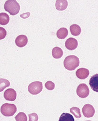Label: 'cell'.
I'll list each match as a JSON object with an SVG mask.
<instances>
[{
	"label": "cell",
	"mask_w": 98,
	"mask_h": 121,
	"mask_svg": "<svg viewBox=\"0 0 98 121\" xmlns=\"http://www.w3.org/2000/svg\"><path fill=\"white\" fill-rule=\"evenodd\" d=\"M10 86V83L8 80L3 78L0 79V92H1L4 89Z\"/></svg>",
	"instance_id": "18"
},
{
	"label": "cell",
	"mask_w": 98,
	"mask_h": 121,
	"mask_svg": "<svg viewBox=\"0 0 98 121\" xmlns=\"http://www.w3.org/2000/svg\"><path fill=\"white\" fill-rule=\"evenodd\" d=\"M45 87H46V89L47 90H48V91H51V90H53L55 89V85L53 82H52L51 81H48L47 82H46Z\"/></svg>",
	"instance_id": "21"
},
{
	"label": "cell",
	"mask_w": 98,
	"mask_h": 121,
	"mask_svg": "<svg viewBox=\"0 0 98 121\" xmlns=\"http://www.w3.org/2000/svg\"><path fill=\"white\" fill-rule=\"evenodd\" d=\"M42 84L40 81H34L28 87V91L32 95L39 94L42 91Z\"/></svg>",
	"instance_id": "4"
},
{
	"label": "cell",
	"mask_w": 98,
	"mask_h": 121,
	"mask_svg": "<svg viewBox=\"0 0 98 121\" xmlns=\"http://www.w3.org/2000/svg\"><path fill=\"white\" fill-rule=\"evenodd\" d=\"M4 10L9 12L11 15H17L20 10V5L15 0H8L4 5Z\"/></svg>",
	"instance_id": "2"
},
{
	"label": "cell",
	"mask_w": 98,
	"mask_h": 121,
	"mask_svg": "<svg viewBox=\"0 0 98 121\" xmlns=\"http://www.w3.org/2000/svg\"><path fill=\"white\" fill-rule=\"evenodd\" d=\"M70 113L71 114H73V116L77 119L81 118V113L80 109L78 107H73L71 108L70 109Z\"/></svg>",
	"instance_id": "19"
},
{
	"label": "cell",
	"mask_w": 98,
	"mask_h": 121,
	"mask_svg": "<svg viewBox=\"0 0 98 121\" xmlns=\"http://www.w3.org/2000/svg\"><path fill=\"white\" fill-rule=\"evenodd\" d=\"M28 39L25 35H19L15 39V43L18 47H24L27 45Z\"/></svg>",
	"instance_id": "10"
},
{
	"label": "cell",
	"mask_w": 98,
	"mask_h": 121,
	"mask_svg": "<svg viewBox=\"0 0 98 121\" xmlns=\"http://www.w3.org/2000/svg\"><path fill=\"white\" fill-rule=\"evenodd\" d=\"M82 113L85 117H92L95 114V110L94 107L90 104H85L82 108Z\"/></svg>",
	"instance_id": "6"
},
{
	"label": "cell",
	"mask_w": 98,
	"mask_h": 121,
	"mask_svg": "<svg viewBox=\"0 0 98 121\" xmlns=\"http://www.w3.org/2000/svg\"><path fill=\"white\" fill-rule=\"evenodd\" d=\"M15 120L16 121H27V116L24 113H19L15 116Z\"/></svg>",
	"instance_id": "20"
},
{
	"label": "cell",
	"mask_w": 98,
	"mask_h": 121,
	"mask_svg": "<svg viewBox=\"0 0 98 121\" xmlns=\"http://www.w3.org/2000/svg\"><path fill=\"white\" fill-rule=\"evenodd\" d=\"M30 15V13L29 12H27V13H25L21 15L20 16L22 17V18L26 19V18H27V17H29Z\"/></svg>",
	"instance_id": "24"
},
{
	"label": "cell",
	"mask_w": 98,
	"mask_h": 121,
	"mask_svg": "<svg viewBox=\"0 0 98 121\" xmlns=\"http://www.w3.org/2000/svg\"><path fill=\"white\" fill-rule=\"evenodd\" d=\"M63 56V51L59 47H55L52 50V56L55 59H60Z\"/></svg>",
	"instance_id": "14"
},
{
	"label": "cell",
	"mask_w": 98,
	"mask_h": 121,
	"mask_svg": "<svg viewBox=\"0 0 98 121\" xmlns=\"http://www.w3.org/2000/svg\"><path fill=\"white\" fill-rule=\"evenodd\" d=\"M76 93L79 97L81 98H85L89 96L90 91L87 85L84 83L79 84L76 89Z\"/></svg>",
	"instance_id": "5"
},
{
	"label": "cell",
	"mask_w": 98,
	"mask_h": 121,
	"mask_svg": "<svg viewBox=\"0 0 98 121\" xmlns=\"http://www.w3.org/2000/svg\"><path fill=\"white\" fill-rule=\"evenodd\" d=\"M80 61L78 57L71 55L67 56L64 60V66L68 71H73L79 66Z\"/></svg>",
	"instance_id": "1"
},
{
	"label": "cell",
	"mask_w": 98,
	"mask_h": 121,
	"mask_svg": "<svg viewBox=\"0 0 98 121\" xmlns=\"http://www.w3.org/2000/svg\"><path fill=\"white\" fill-rule=\"evenodd\" d=\"M29 116V121H38V116L36 113H32L28 115Z\"/></svg>",
	"instance_id": "22"
},
{
	"label": "cell",
	"mask_w": 98,
	"mask_h": 121,
	"mask_svg": "<svg viewBox=\"0 0 98 121\" xmlns=\"http://www.w3.org/2000/svg\"><path fill=\"white\" fill-rule=\"evenodd\" d=\"M70 31L73 36H79L81 33V28L79 27V25L77 24H73L70 27Z\"/></svg>",
	"instance_id": "13"
},
{
	"label": "cell",
	"mask_w": 98,
	"mask_h": 121,
	"mask_svg": "<svg viewBox=\"0 0 98 121\" xmlns=\"http://www.w3.org/2000/svg\"><path fill=\"white\" fill-rule=\"evenodd\" d=\"M4 98L5 99L9 101H14L16 98V92L13 89H9L4 93Z\"/></svg>",
	"instance_id": "7"
},
{
	"label": "cell",
	"mask_w": 98,
	"mask_h": 121,
	"mask_svg": "<svg viewBox=\"0 0 98 121\" xmlns=\"http://www.w3.org/2000/svg\"><path fill=\"white\" fill-rule=\"evenodd\" d=\"M68 35V30L66 28H61L57 31L56 36L60 39H65Z\"/></svg>",
	"instance_id": "15"
},
{
	"label": "cell",
	"mask_w": 98,
	"mask_h": 121,
	"mask_svg": "<svg viewBox=\"0 0 98 121\" xmlns=\"http://www.w3.org/2000/svg\"><path fill=\"white\" fill-rule=\"evenodd\" d=\"M6 30L3 27H0V40H2L6 36Z\"/></svg>",
	"instance_id": "23"
},
{
	"label": "cell",
	"mask_w": 98,
	"mask_h": 121,
	"mask_svg": "<svg viewBox=\"0 0 98 121\" xmlns=\"http://www.w3.org/2000/svg\"><path fill=\"white\" fill-rule=\"evenodd\" d=\"M89 84L93 91L98 93V73L91 76L89 81Z\"/></svg>",
	"instance_id": "9"
},
{
	"label": "cell",
	"mask_w": 98,
	"mask_h": 121,
	"mask_svg": "<svg viewBox=\"0 0 98 121\" xmlns=\"http://www.w3.org/2000/svg\"><path fill=\"white\" fill-rule=\"evenodd\" d=\"M9 20L10 17L7 14L3 12L0 13V24L1 25H7L9 22Z\"/></svg>",
	"instance_id": "16"
},
{
	"label": "cell",
	"mask_w": 98,
	"mask_h": 121,
	"mask_svg": "<svg viewBox=\"0 0 98 121\" xmlns=\"http://www.w3.org/2000/svg\"><path fill=\"white\" fill-rule=\"evenodd\" d=\"M68 5L67 0H57L55 3V7L58 10L63 11L65 10Z\"/></svg>",
	"instance_id": "12"
},
{
	"label": "cell",
	"mask_w": 98,
	"mask_h": 121,
	"mask_svg": "<svg viewBox=\"0 0 98 121\" xmlns=\"http://www.w3.org/2000/svg\"><path fill=\"white\" fill-rule=\"evenodd\" d=\"M65 45L66 48L69 50H75L78 47V42L76 39L70 37L66 40Z\"/></svg>",
	"instance_id": "8"
},
{
	"label": "cell",
	"mask_w": 98,
	"mask_h": 121,
	"mask_svg": "<svg viewBox=\"0 0 98 121\" xmlns=\"http://www.w3.org/2000/svg\"><path fill=\"white\" fill-rule=\"evenodd\" d=\"M75 119L71 114L69 113H62L59 117V121H74Z\"/></svg>",
	"instance_id": "17"
},
{
	"label": "cell",
	"mask_w": 98,
	"mask_h": 121,
	"mask_svg": "<svg viewBox=\"0 0 98 121\" xmlns=\"http://www.w3.org/2000/svg\"><path fill=\"white\" fill-rule=\"evenodd\" d=\"M17 111V108L15 104L5 103L1 107V113L3 116H12Z\"/></svg>",
	"instance_id": "3"
},
{
	"label": "cell",
	"mask_w": 98,
	"mask_h": 121,
	"mask_svg": "<svg viewBox=\"0 0 98 121\" xmlns=\"http://www.w3.org/2000/svg\"><path fill=\"white\" fill-rule=\"evenodd\" d=\"M90 72L86 68H79L78 69L76 72V75L77 77L78 78L81 79V80H84V79L87 78L89 77Z\"/></svg>",
	"instance_id": "11"
}]
</instances>
